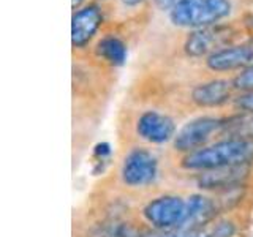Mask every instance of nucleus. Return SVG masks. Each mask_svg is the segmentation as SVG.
Here are the masks:
<instances>
[{
	"instance_id": "nucleus-7",
	"label": "nucleus",
	"mask_w": 253,
	"mask_h": 237,
	"mask_svg": "<svg viewBox=\"0 0 253 237\" xmlns=\"http://www.w3.org/2000/svg\"><path fill=\"white\" fill-rule=\"evenodd\" d=\"M147 229L136 215H90L79 225V237H144Z\"/></svg>"
},
{
	"instance_id": "nucleus-15",
	"label": "nucleus",
	"mask_w": 253,
	"mask_h": 237,
	"mask_svg": "<svg viewBox=\"0 0 253 237\" xmlns=\"http://www.w3.org/2000/svg\"><path fill=\"white\" fill-rule=\"evenodd\" d=\"M236 113H253V92H241L231 101Z\"/></svg>"
},
{
	"instance_id": "nucleus-11",
	"label": "nucleus",
	"mask_w": 253,
	"mask_h": 237,
	"mask_svg": "<svg viewBox=\"0 0 253 237\" xmlns=\"http://www.w3.org/2000/svg\"><path fill=\"white\" fill-rule=\"evenodd\" d=\"M101 21L103 16L97 5H89L83 10H78L71 19V44L75 47H84L97 34Z\"/></svg>"
},
{
	"instance_id": "nucleus-5",
	"label": "nucleus",
	"mask_w": 253,
	"mask_h": 237,
	"mask_svg": "<svg viewBox=\"0 0 253 237\" xmlns=\"http://www.w3.org/2000/svg\"><path fill=\"white\" fill-rule=\"evenodd\" d=\"M223 120L225 117L220 116H200L188 120L177 130L169 147L165 149L166 155L180 157L220 139Z\"/></svg>"
},
{
	"instance_id": "nucleus-13",
	"label": "nucleus",
	"mask_w": 253,
	"mask_h": 237,
	"mask_svg": "<svg viewBox=\"0 0 253 237\" xmlns=\"http://www.w3.org/2000/svg\"><path fill=\"white\" fill-rule=\"evenodd\" d=\"M97 54L103 60H106L109 65L121 67L126 60L128 49H126V44L122 41L121 38H117L114 35H108L98 41Z\"/></svg>"
},
{
	"instance_id": "nucleus-1",
	"label": "nucleus",
	"mask_w": 253,
	"mask_h": 237,
	"mask_svg": "<svg viewBox=\"0 0 253 237\" xmlns=\"http://www.w3.org/2000/svg\"><path fill=\"white\" fill-rule=\"evenodd\" d=\"M168 176L169 161L166 152L146 146H128L121 150L111 185L138 201L163 187Z\"/></svg>"
},
{
	"instance_id": "nucleus-10",
	"label": "nucleus",
	"mask_w": 253,
	"mask_h": 237,
	"mask_svg": "<svg viewBox=\"0 0 253 237\" xmlns=\"http://www.w3.org/2000/svg\"><path fill=\"white\" fill-rule=\"evenodd\" d=\"M228 40V32L221 27H203L196 29L193 34H190L184 44L185 52L190 57H203L221 49V46Z\"/></svg>"
},
{
	"instance_id": "nucleus-16",
	"label": "nucleus",
	"mask_w": 253,
	"mask_h": 237,
	"mask_svg": "<svg viewBox=\"0 0 253 237\" xmlns=\"http://www.w3.org/2000/svg\"><path fill=\"white\" fill-rule=\"evenodd\" d=\"M177 2H180V0H155V3H157L158 8H160V10H168V11Z\"/></svg>"
},
{
	"instance_id": "nucleus-4",
	"label": "nucleus",
	"mask_w": 253,
	"mask_h": 237,
	"mask_svg": "<svg viewBox=\"0 0 253 237\" xmlns=\"http://www.w3.org/2000/svg\"><path fill=\"white\" fill-rule=\"evenodd\" d=\"M177 122L168 113L157 109L141 111L131 126V141L128 146H146L152 149H162L172 142L177 133Z\"/></svg>"
},
{
	"instance_id": "nucleus-14",
	"label": "nucleus",
	"mask_w": 253,
	"mask_h": 237,
	"mask_svg": "<svg viewBox=\"0 0 253 237\" xmlns=\"http://www.w3.org/2000/svg\"><path fill=\"white\" fill-rule=\"evenodd\" d=\"M234 90L239 92H253V65L239 71L233 79Z\"/></svg>"
},
{
	"instance_id": "nucleus-12",
	"label": "nucleus",
	"mask_w": 253,
	"mask_h": 237,
	"mask_svg": "<svg viewBox=\"0 0 253 237\" xmlns=\"http://www.w3.org/2000/svg\"><path fill=\"white\" fill-rule=\"evenodd\" d=\"M221 138L253 139V113H234L225 117L220 131Z\"/></svg>"
},
{
	"instance_id": "nucleus-9",
	"label": "nucleus",
	"mask_w": 253,
	"mask_h": 237,
	"mask_svg": "<svg viewBox=\"0 0 253 237\" xmlns=\"http://www.w3.org/2000/svg\"><path fill=\"white\" fill-rule=\"evenodd\" d=\"M234 85L231 79H211V81L196 84L190 92L193 105L203 109H213L233 101Z\"/></svg>"
},
{
	"instance_id": "nucleus-8",
	"label": "nucleus",
	"mask_w": 253,
	"mask_h": 237,
	"mask_svg": "<svg viewBox=\"0 0 253 237\" xmlns=\"http://www.w3.org/2000/svg\"><path fill=\"white\" fill-rule=\"evenodd\" d=\"M253 65V44H234L225 46L212 52L206 59V67L215 73L245 70Z\"/></svg>"
},
{
	"instance_id": "nucleus-3",
	"label": "nucleus",
	"mask_w": 253,
	"mask_h": 237,
	"mask_svg": "<svg viewBox=\"0 0 253 237\" xmlns=\"http://www.w3.org/2000/svg\"><path fill=\"white\" fill-rule=\"evenodd\" d=\"M134 215L150 233L185 229L188 218V188L160 187L136 201Z\"/></svg>"
},
{
	"instance_id": "nucleus-2",
	"label": "nucleus",
	"mask_w": 253,
	"mask_h": 237,
	"mask_svg": "<svg viewBox=\"0 0 253 237\" xmlns=\"http://www.w3.org/2000/svg\"><path fill=\"white\" fill-rule=\"evenodd\" d=\"M171 174H196L211 169L253 166V139L221 138L180 157H168Z\"/></svg>"
},
{
	"instance_id": "nucleus-17",
	"label": "nucleus",
	"mask_w": 253,
	"mask_h": 237,
	"mask_svg": "<svg viewBox=\"0 0 253 237\" xmlns=\"http://www.w3.org/2000/svg\"><path fill=\"white\" fill-rule=\"evenodd\" d=\"M141 2H142V0H122V3L126 5V6H134V5H138Z\"/></svg>"
},
{
	"instance_id": "nucleus-6",
	"label": "nucleus",
	"mask_w": 253,
	"mask_h": 237,
	"mask_svg": "<svg viewBox=\"0 0 253 237\" xmlns=\"http://www.w3.org/2000/svg\"><path fill=\"white\" fill-rule=\"evenodd\" d=\"M231 13L229 0H180L169 10V21L177 27H211Z\"/></svg>"
},
{
	"instance_id": "nucleus-18",
	"label": "nucleus",
	"mask_w": 253,
	"mask_h": 237,
	"mask_svg": "<svg viewBox=\"0 0 253 237\" xmlns=\"http://www.w3.org/2000/svg\"><path fill=\"white\" fill-rule=\"evenodd\" d=\"M84 2V0H71V5H73V8H76V6H79Z\"/></svg>"
}]
</instances>
